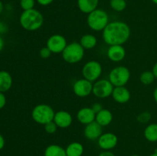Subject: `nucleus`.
Returning a JSON list of instances; mask_svg holds the SVG:
<instances>
[{"label":"nucleus","instance_id":"a19ab883","mask_svg":"<svg viewBox=\"0 0 157 156\" xmlns=\"http://www.w3.org/2000/svg\"><path fill=\"white\" fill-rule=\"evenodd\" d=\"M152 2H153V3H155V4L157 5V0H151Z\"/></svg>","mask_w":157,"mask_h":156},{"label":"nucleus","instance_id":"c756f323","mask_svg":"<svg viewBox=\"0 0 157 156\" xmlns=\"http://www.w3.org/2000/svg\"><path fill=\"white\" fill-rule=\"evenodd\" d=\"M6 104V97L4 93L0 92V110H2Z\"/></svg>","mask_w":157,"mask_h":156},{"label":"nucleus","instance_id":"5701e85b","mask_svg":"<svg viewBox=\"0 0 157 156\" xmlns=\"http://www.w3.org/2000/svg\"><path fill=\"white\" fill-rule=\"evenodd\" d=\"M144 137L150 142H157V124L152 123L147 125L144 130Z\"/></svg>","mask_w":157,"mask_h":156},{"label":"nucleus","instance_id":"e433bc0d","mask_svg":"<svg viewBox=\"0 0 157 156\" xmlns=\"http://www.w3.org/2000/svg\"><path fill=\"white\" fill-rule=\"evenodd\" d=\"M152 71H153V74H154L155 77L157 78V62L154 64V66H153Z\"/></svg>","mask_w":157,"mask_h":156},{"label":"nucleus","instance_id":"bb28decb","mask_svg":"<svg viewBox=\"0 0 157 156\" xmlns=\"http://www.w3.org/2000/svg\"><path fill=\"white\" fill-rule=\"evenodd\" d=\"M35 5V0H20V6L23 9V11L34 9Z\"/></svg>","mask_w":157,"mask_h":156},{"label":"nucleus","instance_id":"1a4fd4ad","mask_svg":"<svg viewBox=\"0 0 157 156\" xmlns=\"http://www.w3.org/2000/svg\"><path fill=\"white\" fill-rule=\"evenodd\" d=\"M67 45V40L63 35L55 34L52 35L47 40L46 47L53 54L62 53L63 50Z\"/></svg>","mask_w":157,"mask_h":156},{"label":"nucleus","instance_id":"9b49d317","mask_svg":"<svg viewBox=\"0 0 157 156\" xmlns=\"http://www.w3.org/2000/svg\"><path fill=\"white\" fill-rule=\"evenodd\" d=\"M98 143L100 148L104 151H110L117 145L118 138L113 132L103 133L98 139Z\"/></svg>","mask_w":157,"mask_h":156},{"label":"nucleus","instance_id":"72a5a7b5","mask_svg":"<svg viewBox=\"0 0 157 156\" xmlns=\"http://www.w3.org/2000/svg\"><path fill=\"white\" fill-rule=\"evenodd\" d=\"M5 145H6V141H5L4 137L2 136V135L0 134V151L2 149H3V148L5 147Z\"/></svg>","mask_w":157,"mask_h":156},{"label":"nucleus","instance_id":"a211bd4d","mask_svg":"<svg viewBox=\"0 0 157 156\" xmlns=\"http://www.w3.org/2000/svg\"><path fill=\"white\" fill-rule=\"evenodd\" d=\"M98 4L99 0H78V6L80 11L87 15L98 9Z\"/></svg>","mask_w":157,"mask_h":156},{"label":"nucleus","instance_id":"f257e3e1","mask_svg":"<svg viewBox=\"0 0 157 156\" xmlns=\"http://www.w3.org/2000/svg\"><path fill=\"white\" fill-rule=\"evenodd\" d=\"M131 34L130 28L127 23L121 21L109 22L103 30V39L109 46L123 45L129 40Z\"/></svg>","mask_w":157,"mask_h":156},{"label":"nucleus","instance_id":"2eb2a0df","mask_svg":"<svg viewBox=\"0 0 157 156\" xmlns=\"http://www.w3.org/2000/svg\"><path fill=\"white\" fill-rule=\"evenodd\" d=\"M111 96L117 102L121 104L127 103L131 97L130 90L125 86L124 87H114Z\"/></svg>","mask_w":157,"mask_h":156},{"label":"nucleus","instance_id":"2f4dec72","mask_svg":"<svg viewBox=\"0 0 157 156\" xmlns=\"http://www.w3.org/2000/svg\"><path fill=\"white\" fill-rule=\"evenodd\" d=\"M36 2L39 5H41V6H47L48 5L52 4L54 2V0H36Z\"/></svg>","mask_w":157,"mask_h":156},{"label":"nucleus","instance_id":"393cba45","mask_svg":"<svg viewBox=\"0 0 157 156\" xmlns=\"http://www.w3.org/2000/svg\"><path fill=\"white\" fill-rule=\"evenodd\" d=\"M110 6L116 12H123L127 8V2L126 0H110Z\"/></svg>","mask_w":157,"mask_h":156},{"label":"nucleus","instance_id":"58836bf2","mask_svg":"<svg viewBox=\"0 0 157 156\" xmlns=\"http://www.w3.org/2000/svg\"><path fill=\"white\" fill-rule=\"evenodd\" d=\"M3 9H4V6H3L2 2L1 0H0V14H1L2 12Z\"/></svg>","mask_w":157,"mask_h":156},{"label":"nucleus","instance_id":"37998d69","mask_svg":"<svg viewBox=\"0 0 157 156\" xmlns=\"http://www.w3.org/2000/svg\"><path fill=\"white\" fill-rule=\"evenodd\" d=\"M0 156H1V155H0Z\"/></svg>","mask_w":157,"mask_h":156},{"label":"nucleus","instance_id":"7ed1b4c3","mask_svg":"<svg viewBox=\"0 0 157 156\" xmlns=\"http://www.w3.org/2000/svg\"><path fill=\"white\" fill-rule=\"evenodd\" d=\"M87 25L95 32H101L109 23V16L107 12L101 9H97L88 14L87 18Z\"/></svg>","mask_w":157,"mask_h":156},{"label":"nucleus","instance_id":"6e6552de","mask_svg":"<svg viewBox=\"0 0 157 156\" xmlns=\"http://www.w3.org/2000/svg\"><path fill=\"white\" fill-rule=\"evenodd\" d=\"M114 87L107 79L98 80L93 84L92 93L96 97L100 99H105L111 96Z\"/></svg>","mask_w":157,"mask_h":156},{"label":"nucleus","instance_id":"dca6fc26","mask_svg":"<svg viewBox=\"0 0 157 156\" xmlns=\"http://www.w3.org/2000/svg\"><path fill=\"white\" fill-rule=\"evenodd\" d=\"M96 113L91 107H83L78 110L77 113V119L83 125H87L95 121Z\"/></svg>","mask_w":157,"mask_h":156},{"label":"nucleus","instance_id":"0eeeda50","mask_svg":"<svg viewBox=\"0 0 157 156\" xmlns=\"http://www.w3.org/2000/svg\"><path fill=\"white\" fill-rule=\"evenodd\" d=\"M102 71V66L98 61H90L84 64L81 72L84 79L93 83L99 79Z\"/></svg>","mask_w":157,"mask_h":156},{"label":"nucleus","instance_id":"6ab92c4d","mask_svg":"<svg viewBox=\"0 0 157 156\" xmlns=\"http://www.w3.org/2000/svg\"><path fill=\"white\" fill-rule=\"evenodd\" d=\"M12 86V76L6 70H0V92L9 91Z\"/></svg>","mask_w":157,"mask_h":156},{"label":"nucleus","instance_id":"c85d7f7f","mask_svg":"<svg viewBox=\"0 0 157 156\" xmlns=\"http://www.w3.org/2000/svg\"><path fill=\"white\" fill-rule=\"evenodd\" d=\"M52 52L50 50L48 49V47H41L39 50V55L41 58L43 59H47V58H50L51 55H52Z\"/></svg>","mask_w":157,"mask_h":156},{"label":"nucleus","instance_id":"b1692460","mask_svg":"<svg viewBox=\"0 0 157 156\" xmlns=\"http://www.w3.org/2000/svg\"><path fill=\"white\" fill-rule=\"evenodd\" d=\"M155 78L156 77H155L153 71L147 70V71H144L141 73L140 76V80L144 85H150L154 82Z\"/></svg>","mask_w":157,"mask_h":156},{"label":"nucleus","instance_id":"79ce46f5","mask_svg":"<svg viewBox=\"0 0 157 156\" xmlns=\"http://www.w3.org/2000/svg\"><path fill=\"white\" fill-rule=\"evenodd\" d=\"M131 156H140V155H139V154H133V155Z\"/></svg>","mask_w":157,"mask_h":156},{"label":"nucleus","instance_id":"9d476101","mask_svg":"<svg viewBox=\"0 0 157 156\" xmlns=\"http://www.w3.org/2000/svg\"><path fill=\"white\" fill-rule=\"evenodd\" d=\"M73 91L79 97H87L93 91V84L90 81L84 79H80L73 84Z\"/></svg>","mask_w":157,"mask_h":156},{"label":"nucleus","instance_id":"f03ea898","mask_svg":"<svg viewBox=\"0 0 157 156\" xmlns=\"http://www.w3.org/2000/svg\"><path fill=\"white\" fill-rule=\"evenodd\" d=\"M21 27L29 32L38 30L44 23V17L41 12L35 9L23 11L19 18Z\"/></svg>","mask_w":157,"mask_h":156},{"label":"nucleus","instance_id":"4468645a","mask_svg":"<svg viewBox=\"0 0 157 156\" xmlns=\"http://www.w3.org/2000/svg\"><path fill=\"white\" fill-rule=\"evenodd\" d=\"M107 55L113 62H121L125 58L126 50L123 45H110L107 49Z\"/></svg>","mask_w":157,"mask_h":156},{"label":"nucleus","instance_id":"c9c22d12","mask_svg":"<svg viewBox=\"0 0 157 156\" xmlns=\"http://www.w3.org/2000/svg\"><path fill=\"white\" fill-rule=\"evenodd\" d=\"M5 45V42H4V39L2 38V37L0 35V52L2 50L3 47H4Z\"/></svg>","mask_w":157,"mask_h":156},{"label":"nucleus","instance_id":"ea45409f","mask_svg":"<svg viewBox=\"0 0 157 156\" xmlns=\"http://www.w3.org/2000/svg\"><path fill=\"white\" fill-rule=\"evenodd\" d=\"M150 156H157V152H154V153H153V154H150Z\"/></svg>","mask_w":157,"mask_h":156},{"label":"nucleus","instance_id":"f8f14e48","mask_svg":"<svg viewBox=\"0 0 157 156\" xmlns=\"http://www.w3.org/2000/svg\"><path fill=\"white\" fill-rule=\"evenodd\" d=\"M53 121L55 122L58 128H67L71 125L73 118L71 114L65 110H60L55 113Z\"/></svg>","mask_w":157,"mask_h":156},{"label":"nucleus","instance_id":"39448f33","mask_svg":"<svg viewBox=\"0 0 157 156\" xmlns=\"http://www.w3.org/2000/svg\"><path fill=\"white\" fill-rule=\"evenodd\" d=\"M85 50L79 42H72L67 44L61 53L64 61L68 64H77L84 58Z\"/></svg>","mask_w":157,"mask_h":156},{"label":"nucleus","instance_id":"aec40b11","mask_svg":"<svg viewBox=\"0 0 157 156\" xmlns=\"http://www.w3.org/2000/svg\"><path fill=\"white\" fill-rule=\"evenodd\" d=\"M79 43L84 47V50H90L96 47L98 44V39L94 35L86 34L81 37Z\"/></svg>","mask_w":157,"mask_h":156},{"label":"nucleus","instance_id":"412c9836","mask_svg":"<svg viewBox=\"0 0 157 156\" xmlns=\"http://www.w3.org/2000/svg\"><path fill=\"white\" fill-rule=\"evenodd\" d=\"M67 156H82L84 148L81 143L74 142L69 144L65 148Z\"/></svg>","mask_w":157,"mask_h":156},{"label":"nucleus","instance_id":"f704fd0d","mask_svg":"<svg viewBox=\"0 0 157 156\" xmlns=\"http://www.w3.org/2000/svg\"><path fill=\"white\" fill-rule=\"evenodd\" d=\"M98 156H116L113 152L110 151H104L101 152Z\"/></svg>","mask_w":157,"mask_h":156},{"label":"nucleus","instance_id":"a878e982","mask_svg":"<svg viewBox=\"0 0 157 156\" xmlns=\"http://www.w3.org/2000/svg\"><path fill=\"white\" fill-rule=\"evenodd\" d=\"M151 113L150 112H143V113H140L136 117V120L141 123H147L151 120Z\"/></svg>","mask_w":157,"mask_h":156},{"label":"nucleus","instance_id":"473e14b6","mask_svg":"<svg viewBox=\"0 0 157 156\" xmlns=\"http://www.w3.org/2000/svg\"><path fill=\"white\" fill-rule=\"evenodd\" d=\"M8 31V28L6 24L2 21H0V34L6 33Z\"/></svg>","mask_w":157,"mask_h":156},{"label":"nucleus","instance_id":"4c0bfd02","mask_svg":"<svg viewBox=\"0 0 157 156\" xmlns=\"http://www.w3.org/2000/svg\"><path fill=\"white\" fill-rule=\"evenodd\" d=\"M153 98H154L155 101L157 103V87L154 90V92H153Z\"/></svg>","mask_w":157,"mask_h":156},{"label":"nucleus","instance_id":"ddd939ff","mask_svg":"<svg viewBox=\"0 0 157 156\" xmlns=\"http://www.w3.org/2000/svg\"><path fill=\"white\" fill-rule=\"evenodd\" d=\"M84 136L89 140H96L103 134V127L96 121L86 125L84 130Z\"/></svg>","mask_w":157,"mask_h":156},{"label":"nucleus","instance_id":"423d86ee","mask_svg":"<svg viewBox=\"0 0 157 156\" xmlns=\"http://www.w3.org/2000/svg\"><path fill=\"white\" fill-rule=\"evenodd\" d=\"M130 78V71L124 66L116 67L109 73L108 80L113 87H124Z\"/></svg>","mask_w":157,"mask_h":156},{"label":"nucleus","instance_id":"20e7f679","mask_svg":"<svg viewBox=\"0 0 157 156\" xmlns=\"http://www.w3.org/2000/svg\"><path fill=\"white\" fill-rule=\"evenodd\" d=\"M55 110L48 104H38L35 106L32 111V119L36 123L45 125L54 120Z\"/></svg>","mask_w":157,"mask_h":156},{"label":"nucleus","instance_id":"7c9ffc66","mask_svg":"<svg viewBox=\"0 0 157 156\" xmlns=\"http://www.w3.org/2000/svg\"><path fill=\"white\" fill-rule=\"evenodd\" d=\"M91 108H92V110H94V112L96 113V114L98 113H99L100 111H101V110L104 109L103 108V106L101 105V103H99V102H96V103L93 104V106H91Z\"/></svg>","mask_w":157,"mask_h":156},{"label":"nucleus","instance_id":"4be33fe9","mask_svg":"<svg viewBox=\"0 0 157 156\" xmlns=\"http://www.w3.org/2000/svg\"><path fill=\"white\" fill-rule=\"evenodd\" d=\"M44 156H67L65 148L61 145H50L45 148L44 152Z\"/></svg>","mask_w":157,"mask_h":156},{"label":"nucleus","instance_id":"cd10ccee","mask_svg":"<svg viewBox=\"0 0 157 156\" xmlns=\"http://www.w3.org/2000/svg\"><path fill=\"white\" fill-rule=\"evenodd\" d=\"M57 128H58V126H57V125L54 121H52V122L44 125V130L48 134H54V133H55V132L57 131Z\"/></svg>","mask_w":157,"mask_h":156},{"label":"nucleus","instance_id":"f3484780","mask_svg":"<svg viewBox=\"0 0 157 156\" xmlns=\"http://www.w3.org/2000/svg\"><path fill=\"white\" fill-rule=\"evenodd\" d=\"M113 113L107 109H103L96 114L95 121L102 127L110 125L113 121Z\"/></svg>","mask_w":157,"mask_h":156}]
</instances>
